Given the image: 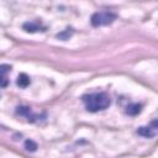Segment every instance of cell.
<instances>
[{
    "mask_svg": "<svg viewBox=\"0 0 158 158\" xmlns=\"http://www.w3.org/2000/svg\"><path fill=\"white\" fill-rule=\"evenodd\" d=\"M85 109L89 112H98L107 109L111 105V99L106 93H93L81 96Z\"/></svg>",
    "mask_w": 158,
    "mask_h": 158,
    "instance_id": "1",
    "label": "cell"
},
{
    "mask_svg": "<svg viewBox=\"0 0 158 158\" xmlns=\"http://www.w3.org/2000/svg\"><path fill=\"white\" fill-rule=\"evenodd\" d=\"M117 19V15L111 12V11H99L93 14L90 22L94 27H99V26H106L112 23L115 20Z\"/></svg>",
    "mask_w": 158,
    "mask_h": 158,
    "instance_id": "2",
    "label": "cell"
},
{
    "mask_svg": "<svg viewBox=\"0 0 158 158\" xmlns=\"http://www.w3.org/2000/svg\"><path fill=\"white\" fill-rule=\"evenodd\" d=\"M137 133L146 138H153L157 135V120H153L148 126H141L137 128Z\"/></svg>",
    "mask_w": 158,
    "mask_h": 158,
    "instance_id": "3",
    "label": "cell"
},
{
    "mask_svg": "<svg viewBox=\"0 0 158 158\" xmlns=\"http://www.w3.org/2000/svg\"><path fill=\"white\" fill-rule=\"evenodd\" d=\"M16 114L20 115V116H25L27 118L28 122H36L37 120L41 118V115H37V114H33L31 107L28 106H25V105H21V106H17L16 107Z\"/></svg>",
    "mask_w": 158,
    "mask_h": 158,
    "instance_id": "4",
    "label": "cell"
},
{
    "mask_svg": "<svg viewBox=\"0 0 158 158\" xmlns=\"http://www.w3.org/2000/svg\"><path fill=\"white\" fill-rule=\"evenodd\" d=\"M11 70V65L9 64H0V88H6L9 85L7 73Z\"/></svg>",
    "mask_w": 158,
    "mask_h": 158,
    "instance_id": "5",
    "label": "cell"
},
{
    "mask_svg": "<svg viewBox=\"0 0 158 158\" xmlns=\"http://www.w3.org/2000/svg\"><path fill=\"white\" fill-rule=\"evenodd\" d=\"M22 28H23L26 32H31V33L38 32V31H46V28H44L41 23H38V22H36V21L25 22V23L22 25Z\"/></svg>",
    "mask_w": 158,
    "mask_h": 158,
    "instance_id": "6",
    "label": "cell"
},
{
    "mask_svg": "<svg viewBox=\"0 0 158 158\" xmlns=\"http://www.w3.org/2000/svg\"><path fill=\"white\" fill-rule=\"evenodd\" d=\"M30 83H31L30 77H28L26 73H20V74H19L17 80H16V84H17L19 88L25 89V88H27V86L30 85Z\"/></svg>",
    "mask_w": 158,
    "mask_h": 158,
    "instance_id": "7",
    "label": "cell"
},
{
    "mask_svg": "<svg viewBox=\"0 0 158 158\" xmlns=\"http://www.w3.org/2000/svg\"><path fill=\"white\" fill-rule=\"evenodd\" d=\"M141 110H142V105L135 102V104H130L126 107V114L130 115V116H136V115H138L141 112Z\"/></svg>",
    "mask_w": 158,
    "mask_h": 158,
    "instance_id": "8",
    "label": "cell"
},
{
    "mask_svg": "<svg viewBox=\"0 0 158 158\" xmlns=\"http://www.w3.org/2000/svg\"><path fill=\"white\" fill-rule=\"evenodd\" d=\"M25 148L28 151V152H36L37 151V143L32 139H26L25 141Z\"/></svg>",
    "mask_w": 158,
    "mask_h": 158,
    "instance_id": "9",
    "label": "cell"
},
{
    "mask_svg": "<svg viewBox=\"0 0 158 158\" xmlns=\"http://www.w3.org/2000/svg\"><path fill=\"white\" fill-rule=\"evenodd\" d=\"M72 33H73V30H72V28H65V31L57 33V38L63 40V41H67V40L72 36Z\"/></svg>",
    "mask_w": 158,
    "mask_h": 158,
    "instance_id": "10",
    "label": "cell"
},
{
    "mask_svg": "<svg viewBox=\"0 0 158 158\" xmlns=\"http://www.w3.org/2000/svg\"><path fill=\"white\" fill-rule=\"evenodd\" d=\"M0 96H1V95H0Z\"/></svg>",
    "mask_w": 158,
    "mask_h": 158,
    "instance_id": "11",
    "label": "cell"
}]
</instances>
